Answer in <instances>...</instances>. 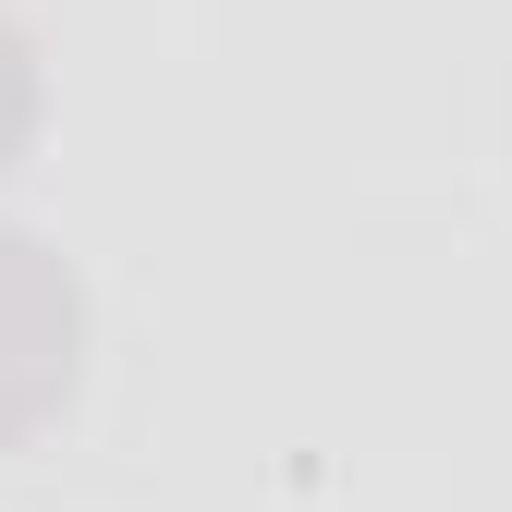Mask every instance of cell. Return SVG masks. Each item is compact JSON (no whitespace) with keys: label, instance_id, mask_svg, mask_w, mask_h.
<instances>
[{"label":"cell","instance_id":"cell-1","mask_svg":"<svg viewBox=\"0 0 512 512\" xmlns=\"http://www.w3.org/2000/svg\"><path fill=\"white\" fill-rule=\"evenodd\" d=\"M61 391H74V281L0 232V427L49 415Z\"/></svg>","mask_w":512,"mask_h":512},{"label":"cell","instance_id":"cell-2","mask_svg":"<svg viewBox=\"0 0 512 512\" xmlns=\"http://www.w3.org/2000/svg\"><path fill=\"white\" fill-rule=\"evenodd\" d=\"M13 135H25V49H13V25H0V159H13Z\"/></svg>","mask_w":512,"mask_h":512}]
</instances>
